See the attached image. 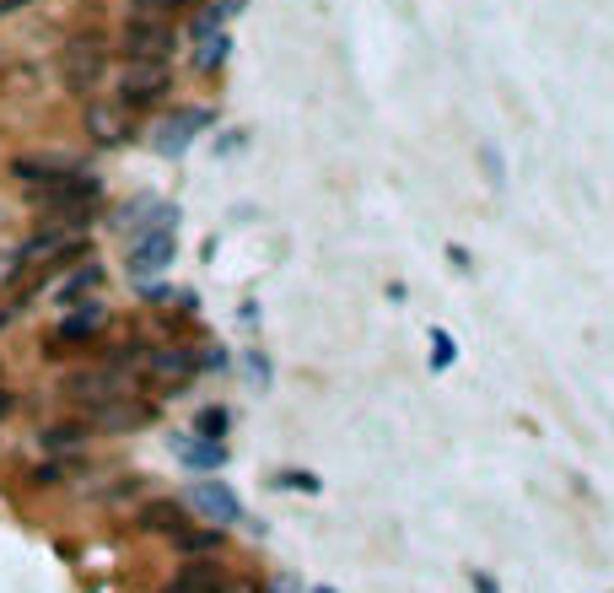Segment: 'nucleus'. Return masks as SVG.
<instances>
[{"label":"nucleus","instance_id":"2f4dec72","mask_svg":"<svg viewBox=\"0 0 614 593\" xmlns=\"http://www.w3.org/2000/svg\"><path fill=\"white\" fill-rule=\"evenodd\" d=\"M6 319H11V313H6V308H0V330H6Z\"/></svg>","mask_w":614,"mask_h":593},{"label":"nucleus","instance_id":"20e7f679","mask_svg":"<svg viewBox=\"0 0 614 593\" xmlns=\"http://www.w3.org/2000/svg\"><path fill=\"white\" fill-rule=\"evenodd\" d=\"M178 259V232L173 227H146L135 243H129V270L146 281V275H163L167 264Z\"/></svg>","mask_w":614,"mask_h":593},{"label":"nucleus","instance_id":"9d476101","mask_svg":"<svg viewBox=\"0 0 614 593\" xmlns=\"http://www.w3.org/2000/svg\"><path fill=\"white\" fill-rule=\"evenodd\" d=\"M11 173H17L28 189H43V184H60V178L82 173V163H71V157H17Z\"/></svg>","mask_w":614,"mask_h":593},{"label":"nucleus","instance_id":"1a4fd4ad","mask_svg":"<svg viewBox=\"0 0 614 593\" xmlns=\"http://www.w3.org/2000/svg\"><path fill=\"white\" fill-rule=\"evenodd\" d=\"M108 324V308L103 302H71V313L60 319V330H54V340H65V345H76V340H92L97 330Z\"/></svg>","mask_w":614,"mask_h":593},{"label":"nucleus","instance_id":"473e14b6","mask_svg":"<svg viewBox=\"0 0 614 593\" xmlns=\"http://www.w3.org/2000/svg\"><path fill=\"white\" fill-rule=\"evenodd\" d=\"M313 593H334V589H313Z\"/></svg>","mask_w":614,"mask_h":593},{"label":"nucleus","instance_id":"f8f14e48","mask_svg":"<svg viewBox=\"0 0 614 593\" xmlns=\"http://www.w3.org/2000/svg\"><path fill=\"white\" fill-rule=\"evenodd\" d=\"M146 367L167 383H184L195 378V367H200V356H195V345H163V351H152L146 356Z\"/></svg>","mask_w":614,"mask_h":593},{"label":"nucleus","instance_id":"c85d7f7f","mask_svg":"<svg viewBox=\"0 0 614 593\" xmlns=\"http://www.w3.org/2000/svg\"><path fill=\"white\" fill-rule=\"evenodd\" d=\"M469 589H475V593H501V583H496L491 572H480V566H475V572H469Z\"/></svg>","mask_w":614,"mask_h":593},{"label":"nucleus","instance_id":"4468645a","mask_svg":"<svg viewBox=\"0 0 614 593\" xmlns=\"http://www.w3.org/2000/svg\"><path fill=\"white\" fill-rule=\"evenodd\" d=\"M92 422L108 426V431H129V426L152 422V405H119V399H108V405H97V410H92Z\"/></svg>","mask_w":614,"mask_h":593},{"label":"nucleus","instance_id":"393cba45","mask_svg":"<svg viewBox=\"0 0 614 593\" xmlns=\"http://www.w3.org/2000/svg\"><path fill=\"white\" fill-rule=\"evenodd\" d=\"M243 367H248V383H253V388H270V356H264L259 345L243 351Z\"/></svg>","mask_w":614,"mask_h":593},{"label":"nucleus","instance_id":"b1692460","mask_svg":"<svg viewBox=\"0 0 614 593\" xmlns=\"http://www.w3.org/2000/svg\"><path fill=\"white\" fill-rule=\"evenodd\" d=\"M227 422H232V416H227L221 405H205L200 416H195V437H227Z\"/></svg>","mask_w":614,"mask_h":593},{"label":"nucleus","instance_id":"a211bd4d","mask_svg":"<svg viewBox=\"0 0 614 593\" xmlns=\"http://www.w3.org/2000/svg\"><path fill=\"white\" fill-rule=\"evenodd\" d=\"M270 486H275V491H296V497H319V491H324V480H319L313 469H275Z\"/></svg>","mask_w":614,"mask_h":593},{"label":"nucleus","instance_id":"423d86ee","mask_svg":"<svg viewBox=\"0 0 614 593\" xmlns=\"http://www.w3.org/2000/svg\"><path fill=\"white\" fill-rule=\"evenodd\" d=\"M189 502H195V512H205L210 523H238V518H243V502H238V491H232L227 480H195V486H189Z\"/></svg>","mask_w":614,"mask_h":593},{"label":"nucleus","instance_id":"0eeeda50","mask_svg":"<svg viewBox=\"0 0 614 593\" xmlns=\"http://www.w3.org/2000/svg\"><path fill=\"white\" fill-rule=\"evenodd\" d=\"M65 394L97 410V405H108V399H124V378H119V373H108V367H92V373H71V378H65Z\"/></svg>","mask_w":614,"mask_h":593},{"label":"nucleus","instance_id":"412c9836","mask_svg":"<svg viewBox=\"0 0 614 593\" xmlns=\"http://www.w3.org/2000/svg\"><path fill=\"white\" fill-rule=\"evenodd\" d=\"M86 125H92V135L103 141V146H119L124 135H119V114H108V108H92L86 114Z\"/></svg>","mask_w":614,"mask_h":593},{"label":"nucleus","instance_id":"39448f33","mask_svg":"<svg viewBox=\"0 0 614 593\" xmlns=\"http://www.w3.org/2000/svg\"><path fill=\"white\" fill-rule=\"evenodd\" d=\"M205 125H210V114H205V108H178V114H167L163 125L152 129V146H157L163 157H184Z\"/></svg>","mask_w":614,"mask_h":593},{"label":"nucleus","instance_id":"aec40b11","mask_svg":"<svg viewBox=\"0 0 614 593\" xmlns=\"http://www.w3.org/2000/svg\"><path fill=\"white\" fill-rule=\"evenodd\" d=\"M39 443L49 454H71V448H82L86 443V426H43Z\"/></svg>","mask_w":614,"mask_h":593},{"label":"nucleus","instance_id":"7ed1b4c3","mask_svg":"<svg viewBox=\"0 0 614 593\" xmlns=\"http://www.w3.org/2000/svg\"><path fill=\"white\" fill-rule=\"evenodd\" d=\"M173 28H167V17H129L124 22V60H167L173 54Z\"/></svg>","mask_w":614,"mask_h":593},{"label":"nucleus","instance_id":"cd10ccee","mask_svg":"<svg viewBox=\"0 0 614 593\" xmlns=\"http://www.w3.org/2000/svg\"><path fill=\"white\" fill-rule=\"evenodd\" d=\"M448 264H452V270H464V275H475V259H469L464 243H448Z\"/></svg>","mask_w":614,"mask_h":593},{"label":"nucleus","instance_id":"dca6fc26","mask_svg":"<svg viewBox=\"0 0 614 593\" xmlns=\"http://www.w3.org/2000/svg\"><path fill=\"white\" fill-rule=\"evenodd\" d=\"M141 529L146 534H178L184 529V508L178 502H146L141 508Z\"/></svg>","mask_w":614,"mask_h":593},{"label":"nucleus","instance_id":"f257e3e1","mask_svg":"<svg viewBox=\"0 0 614 593\" xmlns=\"http://www.w3.org/2000/svg\"><path fill=\"white\" fill-rule=\"evenodd\" d=\"M97 200H103V178L86 168L60 178V184L33 189V206H39L54 227H82V232H86V221H92V211H97Z\"/></svg>","mask_w":614,"mask_h":593},{"label":"nucleus","instance_id":"f03ea898","mask_svg":"<svg viewBox=\"0 0 614 593\" xmlns=\"http://www.w3.org/2000/svg\"><path fill=\"white\" fill-rule=\"evenodd\" d=\"M167 92V60H129L119 71V103L124 108H152Z\"/></svg>","mask_w":614,"mask_h":593},{"label":"nucleus","instance_id":"f3484780","mask_svg":"<svg viewBox=\"0 0 614 593\" xmlns=\"http://www.w3.org/2000/svg\"><path fill=\"white\" fill-rule=\"evenodd\" d=\"M97 287H103V264H82V270H71V275L60 281V292H54V296L71 308V302H82V296L97 292Z\"/></svg>","mask_w":614,"mask_h":593},{"label":"nucleus","instance_id":"7c9ffc66","mask_svg":"<svg viewBox=\"0 0 614 593\" xmlns=\"http://www.w3.org/2000/svg\"><path fill=\"white\" fill-rule=\"evenodd\" d=\"M11 405H17V399H11V388H0V416H11Z\"/></svg>","mask_w":614,"mask_h":593},{"label":"nucleus","instance_id":"c756f323","mask_svg":"<svg viewBox=\"0 0 614 593\" xmlns=\"http://www.w3.org/2000/svg\"><path fill=\"white\" fill-rule=\"evenodd\" d=\"M270 593H296V578H275V589Z\"/></svg>","mask_w":614,"mask_h":593},{"label":"nucleus","instance_id":"9b49d317","mask_svg":"<svg viewBox=\"0 0 614 593\" xmlns=\"http://www.w3.org/2000/svg\"><path fill=\"white\" fill-rule=\"evenodd\" d=\"M178 459L195 469V475H210V469L227 465L232 454H227V443H221V437H195V431H189V437H178Z\"/></svg>","mask_w":614,"mask_h":593},{"label":"nucleus","instance_id":"ddd939ff","mask_svg":"<svg viewBox=\"0 0 614 593\" xmlns=\"http://www.w3.org/2000/svg\"><path fill=\"white\" fill-rule=\"evenodd\" d=\"M167 593H221V566H216L210 555H205V561H189Z\"/></svg>","mask_w":614,"mask_h":593},{"label":"nucleus","instance_id":"2eb2a0df","mask_svg":"<svg viewBox=\"0 0 614 593\" xmlns=\"http://www.w3.org/2000/svg\"><path fill=\"white\" fill-rule=\"evenodd\" d=\"M227 60H232V39H227L221 28L195 39V71H221Z\"/></svg>","mask_w":614,"mask_h":593},{"label":"nucleus","instance_id":"a878e982","mask_svg":"<svg viewBox=\"0 0 614 593\" xmlns=\"http://www.w3.org/2000/svg\"><path fill=\"white\" fill-rule=\"evenodd\" d=\"M200 0H135V17H173V11H195Z\"/></svg>","mask_w":614,"mask_h":593},{"label":"nucleus","instance_id":"bb28decb","mask_svg":"<svg viewBox=\"0 0 614 593\" xmlns=\"http://www.w3.org/2000/svg\"><path fill=\"white\" fill-rule=\"evenodd\" d=\"M480 168H486V184H496V189L507 184V168H501V152H496V146H480Z\"/></svg>","mask_w":614,"mask_h":593},{"label":"nucleus","instance_id":"4be33fe9","mask_svg":"<svg viewBox=\"0 0 614 593\" xmlns=\"http://www.w3.org/2000/svg\"><path fill=\"white\" fill-rule=\"evenodd\" d=\"M173 545H178V551L184 555H210L216 551V545H221V540H216V529H205V534H195V529H178V534H173Z\"/></svg>","mask_w":614,"mask_h":593},{"label":"nucleus","instance_id":"6e6552de","mask_svg":"<svg viewBox=\"0 0 614 593\" xmlns=\"http://www.w3.org/2000/svg\"><path fill=\"white\" fill-rule=\"evenodd\" d=\"M60 71H65V86H71V92H86V86L103 76V49H97V43H71V49L60 54Z\"/></svg>","mask_w":614,"mask_h":593},{"label":"nucleus","instance_id":"6ab92c4d","mask_svg":"<svg viewBox=\"0 0 614 593\" xmlns=\"http://www.w3.org/2000/svg\"><path fill=\"white\" fill-rule=\"evenodd\" d=\"M232 11H243V6H238V0H210V6H200V11H195L189 33H195V39H200V33H216V28H221Z\"/></svg>","mask_w":614,"mask_h":593},{"label":"nucleus","instance_id":"5701e85b","mask_svg":"<svg viewBox=\"0 0 614 593\" xmlns=\"http://www.w3.org/2000/svg\"><path fill=\"white\" fill-rule=\"evenodd\" d=\"M458 362V345H452L448 330H431V373H448Z\"/></svg>","mask_w":614,"mask_h":593}]
</instances>
